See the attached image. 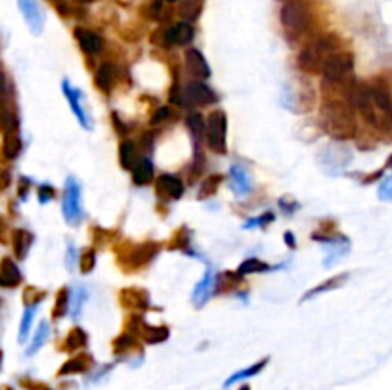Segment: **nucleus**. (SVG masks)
Returning <instances> with one entry per match:
<instances>
[{"label":"nucleus","instance_id":"5","mask_svg":"<svg viewBox=\"0 0 392 390\" xmlns=\"http://www.w3.org/2000/svg\"><path fill=\"white\" fill-rule=\"evenodd\" d=\"M205 140L214 154H226V113L216 109L205 121Z\"/></svg>","mask_w":392,"mask_h":390},{"label":"nucleus","instance_id":"43","mask_svg":"<svg viewBox=\"0 0 392 390\" xmlns=\"http://www.w3.org/2000/svg\"><path fill=\"white\" fill-rule=\"evenodd\" d=\"M169 102L174 106L182 104V96H180V79H178V65H172V86L171 94H169Z\"/></svg>","mask_w":392,"mask_h":390},{"label":"nucleus","instance_id":"42","mask_svg":"<svg viewBox=\"0 0 392 390\" xmlns=\"http://www.w3.org/2000/svg\"><path fill=\"white\" fill-rule=\"evenodd\" d=\"M79 266H81V272L82 274H90L94 266H96V251L88 247V249H84L81 252V257H79Z\"/></svg>","mask_w":392,"mask_h":390},{"label":"nucleus","instance_id":"7","mask_svg":"<svg viewBox=\"0 0 392 390\" xmlns=\"http://www.w3.org/2000/svg\"><path fill=\"white\" fill-rule=\"evenodd\" d=\"M119 302L121 306L132 312H144L149 308V295L140 287H124L119 291Z\"/></svg>","mask_w":392,"mask_h":390},{"label":"nucleus","instance_id":"17","mask_svg":"<svg viewBox=\"0 0 392 390\" xmlns=\"http://www.w3.org/2000/svg\"><path fill=\"white\" fill-rule=\"evenodd\" d=\"M113 354L117 358H129L132 354H138L142 356V349H140L138 339L134 335L121 333L113 341Z\"/></svg>","mask_w":392,"mask_h":390},{"label":"nucleus","instance_id":"35","mask_svg":"<svg viewBox=\"0 0 392 390\" xmlns=\"http://www.w3.org/2000/svg\"><path fill=\"white\" fill-rule=\"evenodd\" d=\"M48 335H50L48 324H46V322H41L39 329H37V335H35L33 342H31V349L27 350V356H33V354H37V352L41 350L42 344L48 341Z\"/></svg>","mask_w":392,"mask_h":390},{"label":"nucleus","instance_id":"36","mask_svg":"<svg viewBox=\"0 0 392 390\" xmlns=\"http://www.w3.org/2000/svg\"><path fill=\"white\" fill-rule=\"evenodd\" d=\"M33 316H35V306H27L24 312V317H21V325H19V335H17V341H19V344H24L25 339L29 337L31 324H33Z\"/></svg>","mask_w":392,"mask_h":390},{"label":"nucleus","instance_id":"18","mask_svg":"<svg viewBox=\"0 0 392 390\" xmlns=\"http://www.w3.org/2000/svg\"><path fill=\"white\" fill-rule=\"evenodd\" d=\"M10 243H12V251L17 260H24L29 252V247L33 243V236L24 230V228H16L12 230V237H10Z\"/></svg>","mask_w":392,"mask_h":390},{"label":"nucleus","instance_id":"37","mask_svg":"<svg viewBox=\"0 0 392 390\" xmlns=\"http://www.w3.org/2000/svg\"><path fill=\"white\" fill-rule=\"evenodd\" d=\"M201 8H203V0H182L180 16L188 17V19H196L199 16Z\"/></svg>","mask_w":392,"mask_h":390},{"label":"nucleus","instance_id":"15","mask_svg":"<svg viewBox=\"0 0 392 390\" xmlns=\"http://www.w3.org/2000/svg\"><path fill=\"white\" fill-rule=\"evenodd\" d=\"M75 37H77V41L81 44V48L84 54H88V56H96L102 52L104 48V41H102V37L96 35L94 31H88V29H82V27H77L75 29Z\"/></svg>","mask_w":392,"mask_h":390},{"label":"nucleus","instance_id":"48","mask_svg":"<svg viewBox=\"0 0 392 390\" xmlns=\"http://www.w3.org/2000/svg\"><path fill=\"white\" fill-rule=\"evenodd\" d=\"M75 264H77V249H75L73 243L67 245V259H66V266L69 272H73Z\"/></svg>","mask_w":392,"mask_h":390},{"label":"nucleus","instance_id":"39","mask_svg":"<svg viewBox=\"0 0 392 390\" xmlns=\"http://www.w3.org/2000/svg\"><path fill=\"white\" fill-rule=\"evenodd\" d=\"M17 127V119L16 115L12 113L8 104H0V130L6 132L10 129H16Z\"/></svg>","mask_w":392,"mask_h":390},{"label":"nucleus","instance_id":"41","mask_svg":"<svg viewBox=\"0 0 392 390\" xmlns=\"http://www.w3.org/2000/svg\"><path fill=\"white\" fill-rule=\"evenodd\" d=\"M221 184H222L221 174H213V176H209V178L203 182L201 189H199V199H205V197H211V195L216 194V189L221 187Z\"/></svg>","mask_w":392,"mask_h":390},{"label":"nucleus","instance_id":"19","mask_svg":"<svg viewBox=\"0 0 392 390\" xmlns=\"http://www.w3.org/2000/svg\"><path fill=\"white\" fill-rule=\"evenodd\" d=\"M214 281H216L214 272L213 270H207L203 279L194 287V292H192V301H194L196 306H203L205 302H207V299L211 297V292L214 291Z\"/></svg>","mask_w":392,"mask_h":390},{"label":"nucleus","instance_id":"46","mask_svg":"<svg viewBox=\"0 0 392 390\" xmlns=\"http://www.w3.org/2000/svg\"><path fill=\"white\" fill-rule=\"evenodd\" d=\"M54 195H56V189H54V187L48 186V184H42L41 189H39V201H41V203H48V201L54 199Z\"/></svg>","mask_w":392,"mask_h":390},{"label":"nucleus","instance_id":"11","mask_svg":"<svg viewBox=\"0 0 392 390\" xmlns=\"http://www.w3.org/2000/svg\"><path fill=\"white\" fill-rule=\"evenodd\" d=\"M62 89H64V94H66L67 102H69V107H71V109H73V113L77 115V119H79V122H81L82 129L92 130V121H90L88 115L84 113L81 107V98H82L81 90L75 89L73 84H71L69 81L62 82Z\"/></svg>","mask_w":392,"mask_h":390},{"label":"nucleus","instance_id":"8","mask_svg":"<svg viewBox=\"0 0 392 390\" xmlns=\"http://www.w3.org/2000/svg\"><path fill=\"white\" fill-rule=\"evenodd\" d=\"M92 367H94V358L90 356L88 352H81L62 364V367L57 369V377L62 379V377H71V375L90 373Z\"/></svg>","mask_w":392,"mask_h":390},{"label":"nucleus","instance_id":"44","mask_svg":"<svg viewBox=\"0 0 392 390\" xmlns=\"http://www.w3.org/2000/svg\"><path fill=\"white\" fill-rule=\"evenodd\" d=\"M188 127H189V130L194 132V136H199V134H203L205 119L199 113H189L188 115Z\"/></svg>","mask_w":392,"mask_h":390},{"label":"nucleus","instance_id":"29","mask_svg":"<svg viewBox=\"0 0 392 390\" xmlns=\"http://www.w3.org/2000/svg\"><path fill=\"white\" fill-rule=\"evenodd\" d=\"M138 149H136V144L131 142V140H124L121 147H119V159H121V165L123 169H132L136 161H138Z\"/></svg>","mask_w":392,"mask_h":390},{"label":"nucleus","instance_id":"30","mask_svg":"<svg viewBox=\"0 0 392 390\" xmlns=\"http://www.w3.org/2000/svg\"><path fill=\"white\" fill-rule=\"evenodd\" d=\"M346 274H341V276H335L331 277V279H327V281H324L321 285H318V287H314L312 291H308L306 295L303 297V301H310L312 297H318V295H321V292L326 291H331V289H337V287H341L343 285V281H346Z\"/></svg>","mask_w":392,"mask_h":390},{"label":"nucleus","instance_id":"50","mask_svg":"<svg viewBox=\"0 0 392 390\" xmlns=\"http://www.w3.org/2000/svg\"><path fill=\"white\" fill-rule=\"evenodd\" d=\"M29 187H31V180L29 178H19V199H27V194H29Z\"/></svg>","mask_w":392,"mask_h":390},{"label":"nucleus","instance_id":"52","mask_svg":"<svg viewBox=\"0 0 392 390\" xmlns=\"http://www.w3.org/2000/svg\"><path fill=\"white\" fill-rule=\"evenodd\" d=\"M381 197L384 201H391V176H384L383 186H381Z\"/></svg>","mask_w":392,"mask_h":390},{"label":"nucleus","instance_id":"49","mask_svg":"<svg viewBox=\"0 0 392 390\" xmlns=\"http://www.w3.org/2000/svg\"><path fill=\"white\" fill-rule=\"evenodd\" d=\"M12 182V176L6 169H0V192H6Z\"/></svg>","mask_w":392,"mask_h":390},{"label":"nucleus","instance_id":"38","mask_svg":"<svg viewBox=\"0 0 392 390\" xmlns=\"http://www.w3.org/2000/svg\"><path fill=\"white\" fill-rule=\"evenodd\" d=\"M46 297V291H41L35 285H25L24 289V304L25 306H37Z\"/></svg>","mask_w":392,"mask_h":390},{"label":"nucleus","instance_id":"6","mask_svg":"<svg viewBox=\"0 0 392 390\" xmlns=\"http://www.w3.org/2000/svg\"><path fill=\"white\" fill-rule=\"evenodd\" d=\"M64 219L69 226H77L82 220V207H81V186L79 182L69 176L66 180V192H64Z\"/></svg>","mask_w":392,"mask_h":390},{"label":"nucleus","instance_id":"21","mask_svg":"<svg viewBox=\"0 0 392 390\" xmlns=\"http://www.w3.org/2000/svg\"><path fill=\"white\" fill-rule=\"evenodd\" d=\"M194 39V27L188 21H182V24L172 25L171 29H167V42L169 46L176 44V46H184Z\"/></svg>","mask_w":392,"mask_h":390},{"label":"nucleus","instance_id":"54","mask_svg":"<svg viewBox=\"0 0 392 390\" xmlns=\"http://www.w3.org/2000/svg\"><path fill=\"white\" fill-rule=\"evenodd\" d=\"M4 232H6V220L0 216V239L4 236Z\"/></svg>","mask_w":392,"mask_h":390},{"label":"nucleus","instance_id":"14","mask_svg":"<svg viewBox=\"0 0 392 390\" xmlns=\"http://www.w3.org/2000/svg\"><path fill=\"white\" fill-rule=\"evenodd\" d=\"M21 284V272L17 264L10 257L0 260V287L2 289H14Z\"/></svg>","mask_w":392,"mask_h":390},{"label":"nucleus","instance_id":"2","mask_svg":"<svg viewBox=\"0 0 392 390\" xmlns=\"http://www.w3.org/2000/svg\"><path fill=\"white\" fill-rule=\"evenodd\" d=\"M161 247L156 241H144V243H131V241H121L115 247L117 254V264L124 270V274H134L138 270L146 268L151 260L156 259Z\"/></svg>","mask_w":392,"mask_h":390},{"label":"nucleus","instance_id":"40","mask_svg":"<svg viewBox=\"0 0 392 390\" xmlns=\"http://www.w3.org/2000/svg\"><path fill=\"white\" fill-rule=\"evenodd\" d=\"M17 384L24 390H54V387H50L48 382L41 381V379H35L31 375H24L17 379Z\"/></svg>","mask_w":392,"mask_h":390},{"label":"nucleus","instance_id":"32","mask_svg":"<svg viewBox=\"0 0 392 390\" xmlns=\"http://www.w3.org/2000/svg\"><path fill=\"white\" fill-rule=\"evenodd\" d=\"M67 310H69V289L62 287L56 295V302H54V308H52V317L59 319V317L66 316Z\"/></svg>","mask_w":392,"mask_h":390},{"label":"nucleus","instance_id":"53","mask_svg":"<svg viewBox=\"0 0 392 390\" xmlns=\"http://www.w3.org/2000/svg\"><path fill=\"white\" fill-rule=\"evenodd\" d=\"M286 241H287V245L291 247V249H295V237H293V234H291V232H287V234H286Z\"/></svg>","mask_w":392,"mask_h":390},{"label":"nucleus","instance_id":"22","mask_svg":"<svg viewBox=\"0 0 392 390\" xmlns=\"http://www.w3.org/2000/svg\"><path fill=\"white\" fill-rule=\"evenodd\" d=\"M21 149H24V142H21V136L17 132V127L16 129L6 130L4 132V142H2V154H4V157L8 161H14V159L19 157Z\"/></svg>","mask_w":392,"mask_h":390},{"label":"nucleus","instance_id":"58","mask_svg":"<svg viewBox=\"0 0 392 390\" xmlns=\"http://www.w3.org/2000/svg\"><path fill=\"white\" fill-rule=\"evenodd\" d=\"M169 2H176V0H169Z\"/></svg>","mask_w":392,"mask_h":390},{"label":"nucleus","instance_id":"10","mask_svg":"<svg viewBox=\"0 0 392 390\" xmlns=\"http://www.w3.org/2000/svg\"><path fill=\"white\" fill-rule=\"evenodd\" d=\"M17 6L21 10L29 29L35 35H41L42 27H44V14H42L41 4L37 0H17Z\"/></svg>","mask_w":392,"mask_h":390},{"label":"nucleus","instance_id":"34","mask_svg":"<svg viewBox=\"0 0 392 390\" xmlns=\"http://www.w3.org/2000/svg\"><path fill=\"white\" fill-rule=\"evenodd\" d=\"M241 284V276L237 274V272H224L221 277H218V284L214 281V291L216 292H222V291H228V289H234V287H239Z\"/></svg>","mask_w":392,"mask_h":390},{"label":"nucleus","instance_id":"23","mask_svg":"<svg viewBox=\"0 0 392 390\" xmlns=\"http://www.w3.org/2000/svg\"><path fill=\"white\" fill-rule=\"evenodd\" d=\"M142 341L147 342V344H159L169 339V327L165 325H159V327H153V325H146L144 322L140 324L138 327V335Z\"/></svg>","mask_w":392,"mask_h":390},{"label":"nucleus","instance_id":"27","mask_svg":"<svg viewBox=\"0 0 392 390\" xmlns=\"http://www.w3.org/2000/svg\"><path fill=\"white\" fill-rule=\"evenodd\" d=\"M132 178L136 186H146L153 178V165L149 159H138L132 167Z\"/></svg>","mask_w":392,"mask_h":390},{"label":"nucleus","instance_id":"56","mask_svg":"<svg viewBox=\"0 0 392 390\" xmlns=\"http://www.w3.org/2000/svg\"><path fill=\"white\" fill-rule=\"evenodd\" d=\"M0 390H14V389H12L10 384H2V387H0Z\"/></svg>","mask_w":392,"mask_h":390},{"label":"nucleus","instance_id":"33","mask_svg":"<svg viewBox=\"0 0 392 390\" xmlns=\"http://www.w3.org/2000/svg\"><path fill=\"white\" fill-rule=\"evenodd\" d=\"M270 264L262 262L261 259H247L245 262L239 264L237 268V274L239 276H245V274H261V272H268Z\"/></svg>","mask_w":392,"mask_h":390},{"label":"nucleus","instance_id":"24","mask_svg":"<svg viewBox=\"0 0 392 390\" xmlns=\"http://www.w3.org/2000/svg\"><path fill=\"white\" fill-rule=\"evenodd\" d=\"M115 79H117V67L113 64L106 62V64L100 65L98 73L94 77V82H96L100 92H111Z\"/></svg>","mask_w":392,"mask_h":390},{"label":"nucleus","instance_id":"3","mask_svg":"<svg viewBox=\"0 0 392 390\" xmlns=\"http://www.w3.org/2000/svg\"><path fill=\"white\" fill-rule=\"evenodd\" d=\"M354 57L346 52H335L327 56L321 64V73L326 75V81L329 82H348L354 81Z\"/></svg>","mask_w":392,"mask_h":390},{"label":"nucleus","instance_id":"4","mask_svg":"<svg viewBox=\"0 0 392 390\" xmlns=\"http://www.w3.org/2000/svg\"><path fill=\"white\" fill-rule=\"evenodd\" d=\"M281 24H283L287 37L289 39H297V37H301L308 29L310 17H308L306 10L299 2L289 0V2H286V6L281 8Z\"/></svg>","mask_w":392,"mask_h":390},{"label":"nucleus","instance_id":"1","mask_svg":"<svg viewBox=\"0 0 392 390\" xmlns=\"http://www.w3.org/2000/svg\"><path fill=\"white\" fill-rule=\"evenodd\" d=\"M321 124L329 136L337 140L354 138L358 132V124L351 111V104L346 102H329L327 100L321 111Z\"/></svg>","mask_w":392,"mask_h":390},{"label":"nucleus","instance_id":"28","mask_svg":"<svg viewBox=\"0 0 392 390\" xmlns=\"http://www.w3.org/2000/svg\"><path fill=\"white\" fill-rule=\"evenodd\" d=\"M192 243V232L188 226H180L172 237L169 239L171 251H188V245Z\"/></svg>","mask_w":392,"mask_h":390},{"label":"nucleus","instance_id":"47","mask_svg":"<svg viewBox=\"0 0 392 390\" xmlns=\"http://www.w3.org/2000/svg\"><path fill=\"white\" fill-rule=\"evenodd\" d=\"M274 220V214L272 212H266V214H262V216H259V219L254 220H249L245 224V228L249 230V228H261L264 226V224H268V222H272Z\"/></svg>","mask_w":392,"mask_h":390},{"label":"nucleus","instance_id":"9","mask_svg":"<svg viewBox=\"0 0 392 390\" xmlns=\"http://www.w3.org/2000/svg\"><path fill=\"white\" fill-rule=\"evenodd\" d=\"M186 100H188L192 106L203 107L209 106V104H216V102H218V96L214 94L213 89H209V86L203 84L201 81H192L188 82V86H186Z\"/></svg>","mask_w":392,"mask_h":390},{"label":"nucleus","instance_id":"16","mask_svg":"<svg viewBox=\"0 0 392 390\" xmlns=\"http://www.w3.org/2000/svg\"><path fill=\"white\" fill-rule=\"evenodd\" d=\"M186 67H188L189 75L196 77V79H207L211 75V67L207 64V59L196 48H189L186 52Z\"/></svg>","mask_w":392,"mask_h":390},{"label":"nucleus","instance_id":"20","mask_svg":"<svg viewBox=\"0 0 392 390\" xmlns=\"http://www.w3.org/2000/svg\"><path fill=\"white\" fill-rule=\"evenodd\" d=\"M230 180H232V182H230V184H232V189H234L237 195H247L251 192V187H253L245 167L239 165V162L232 165V169H230Z\"/></svg>","mask_w":392,"mask_h":390},{"label":"nucleus","instance_id":"45","mask_svg":"<svg viewBox=\"0 0 392 390\" xmlns=\"http://www.w3.org/2000/svg\"><path fill=\"white\" fill-rule=\"evenodd\" d=\"M171 117H172L171 107H167V106L159 107L156 113H153V117H151V124H156V127L157 124H163V122L169 121Z\"/></svg>","mask_w":392,"mask_h":390},{"label":"nucleus","instance_id":"31","mask_svg":"<svg viewBox=\"0 0 392 390\" xmlns=\"http://www.w3.org/2000/svg\"><path fill=\"white\" fill-rule=\"evenodd\" d=\"M86 302V289L82 285H75L73 291H69V308H71V316L79 317L82 306Z\"/></svg>","mask_w":392,"mask_h":390},{"label":"nucleus","instance_id":"26","mask_svg":"<svg viewBox=\"0 0 392 390\" xmlns=\"http://www.w3.org/2000/svg\"><path fill=\"white\" fill-rule=\"evenodd\" d=\"M266 364H268V358H262L261 362H256L253 366H249L245 367V369H241V371H236L234 375H230L228 381H224V389H230V387H234V384H237L239 381H245V379L256 377L261 371H264Z\"/></svg>","mask_w":392,"mask_h":390},{"label":"nucleus","instance_id":"57","mask_svg":"<svg viewBox=\"0 0 392 390\" xmlns=\"http://www.w3.org/2000/svg\"><path fill=\"white\" fill-rule=\"evenodd\" d=\"M2 360H4V352L0 350V369H2Z\"/></svg>","mask_w":392,"mask_h":390},{"label":"nucleus","instance_id":"13","mask_svg":"<svg viewBox=\"0 0 392 390\" xmlns=\"http://www.w3.org/2000/svg\"><path fill=\"white\" fill-rule=\"evenodd\" d=\"M324 59L326 57H321L314 50V46H306V48L299 54L297 57V67L303 71V73H308V75H316V73H321V64H324Z\"/></svg>","mask_w":392,"mask_h":390},{"label":"nucleus","instance_id":"25","mask_svg":"<svg viewBox=\"0 0 392 390\" xmlns=\"http://www.w3.org/2000/svg\"><path fill=\"white\" fill-rule=\"evenodd\" d=\"M86 344H88V335L84 333L81 327H75V329H71V331L67 333V337L64 339V342H62L59 350L71 354V352L82 350Z\"/></svg>","mask_w":392,"mask_h":390},{"label":"nucleus","instance_id":"51","mask_svg":"<svg viewBox=\"0 0 392 390\" xmlns=\"http://www.w3.org/2000/svg\"><path fill=\"white\" fill-rule=\"evenodd\" d=\"M111 117H113V127H115V130H117L119 134H123V136H124V134L129 132V127L124 124L123 119H121V117H119V115H117V113H113V115H111Z\"/></svg>","mask_w":392,"mask_h":390},{"label":"nucleus","instance_id":"12","mask_svg":"<svg viewBox=\"0 0 392 390\" xmlns=\"http://www.w3.org/2000/svg\"><path fill=\"white\" fill-rule=\"evenodd\" d=\"M156 192L161 199H180L184 194V184L178 176L163 174L156 182Z\"/></svg>","mask_w":392,"mask_h":390},{"label":"nucleus","instance_id":"55","mask_svg":"<svg viewBox=\"0 0 392 390\" xmlns=\"http://www.w3.org/2000/svg\"><path fill=\"white\" fill-rule=\"evenodd\" d=\"M237 390H251V387H249V384H241Z\"/></svg>","mask_w":392,"mask_h":390}]
</instances>
